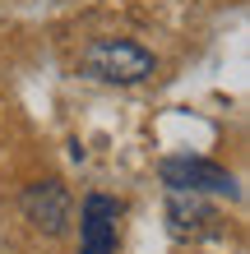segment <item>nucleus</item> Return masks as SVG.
Instances as JSON below:
<instances>
[{"mask_svg": "<svg viewBox=\"0 0 250 254\" xmlns=\"http://www.w3.org/2000/svg\"><path fill=\"white\" fill-rule=\"evenodd\" d=\"M83 69L102 83H144L158 69V61H153V51H144L130 37H102L83 51Z\"/></svg>", "mask_w": 250, "mask_h": 254, "instance_id": "1", "label": "nucleus"}, {"mask_svg": "<svg viewBox=\"0 0 250 254\" xmlns=\"http://www.w3.org/2000/svg\"><path fill=\"white\" fill-rule=\"evenodd\" d=\"M171 199H167V217H171V231L176 236H190V231H199L204 222H213V213L199 203V194H185V190H167Z\"/></svg>", "mask_w": 250, "mask_h": 254, "instance_id": "5", "label": "nucleus"}, {"mask_svg": "<svg viewBox=\"0 0 250 254\" xmlns=\"http://www.w3.org/2000/svg\"><path fill=\"white\" fill-rule=\"evenodd\" d=\"M167 190H185V194H223V199H237V181L232 171H223L218 162L204 157H163L158 167Z\"/></svg>", "mask_w": 250, "mask_h": 254, "instance_id": "2", "label": "nucleus"}, {"mask_svg": "<svg viewBox=\"0 0 250 254\" xmlns=\"http://www.w3.org/2000/svg\"><path fill=\"white\" fill-rule=\"evenodd\" d=\"M23 213L33 227H42L47 236H61L65 222H70V194L61 181H37L23 190Z\"/></svg>", "mask_w": 250, "mask_h": 254, "instance_id": "4", "label": "nucleus"}, {"mask_svg": "<svg viewBox=\"0 0 250 254\" xmlns=\"http://www.w3.org/2000/svg\"><path fill=\"white\" fill-rule=\"evenodd\" d=\"M116 222H121V199L88 194L79 208V250L83 254H116Z\"/></svg>", "mask_w": 250, "mask_h": 254, "instance_id": "3", "label": "nucleus"}]
</instances>
